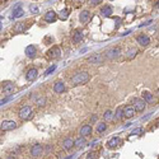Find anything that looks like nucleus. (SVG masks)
<instances>
[{"label": "nucleus", "instance_id": "1", "mask_svg": "<svg viewBox=\"0 0 159 159\" xmlns=\"http://www.w3.org/2000/svg\"><path fill=\"white\" fill-rule=\"evenodd\" d=\"M89 80V74L87 71H80L78 73L73 79H71V83L73 85H79V84H84Z\"/></svg>", "mask_w": 159, "mask_h": 159}, {"label": "nucleus", "instance_id": "2", "mask_svg": "<svg viewBox=\"0 0 159 159\" xmlns=\"http://www.w3.org/2000/svg\"><path fill=\"white\" fill-rule=\"evenodd\" d=\"M32 116H33V108L31 106H24L19 111V117L22 120H29Z\"/></svg>", "mask_w": 159, "mask_h": 159}, {"label": "nucleus", "instance_id": "3", "mask_svg": "<svg viewBox=\"0 0 159 159\" xmlns=\"http://www.w3.org/2000/svg\"><path fill=\"white\" fill-rule=\"evenodd\" d=\"M32 22H19L14 26V32H17V33H22V32H24L26 29L29 28V26H31Z\"/></svg>", "mask_w": 159, "mask_h": 159}, {"label": "nucleus", "instance_id": "4", "mask_svg": "<svg viewBox=\"0 0 159 159\" xmlns=\"http://www.w3.org/2000/svg\"><path fill=\"white\" fill-rule=\"evenodd\" d=\"M60 54H61V51H60L59 46H54L46 52V56H47V59H57V57H60Z\"/></svg>", "mask_w": 159, "mask_h": 159}, {"label": "nucleus", "instance_id": "5", "mask_svg": "<svg viewBox=\"0 0 159 159\" xmlns=\"http://www.w3.org/2000/svg\"><path fill=\"white\" fill-rule=\"evenodd\" d=\"M0 127H1V131H8V130H13V129L17 127V124H15L14 121H9V120H5V121L1 122Z\"/></svg>", "mask_w": 159, "mask_h": 159}, {"label": "nucleus", "instance_id": "6", "mask_svg": "<svg viewBox=\"0 0 159 159\" xmlns=\"http://www.w3.org/2000/svg\"><path fill=\"white\" fill-rule=\"evenodd\" d=\"M132 103H134V108H135V111L141 112L142 109L145 108V101L144 99H140V98H134Z\"/></svg>", "mask_w": 159, "mask_h": 159}, {"label": "nucleus", "instance_id": "7", "mask_svg": "<svg viewBox=\"0 0 159 159\" xmlns=\"http://www.w3.org/2000/svg\"><path fill=\"white\" fill-rule=\"evenodd\" d=\"M43 152V146L41 144H34L33 146L31 148V155L32 157H38V155H41Z\"/></svg>", "mask_w": 159, "mask_h": 159}, {"label": "nucleus", "instance_id": "8", "mask_svg": "<svg viewBox=\"0 0 159 159\" xmlns=\"http://www.w3.org/2000/svg\"><path fill=\"white\" fill-rule=\"evenodd\" d=\"M102 61H103V55H101V54H95L88 59L89 64H101Z\"/></svg>", "mask_w": 159, "mask_h": 159}, {"label": "nucleus", "instance_id": "9", "mask_svg": "<svg viewBox=\"0 0 159 159\" xmlns=\"http://www.w3.org/2000/svg\"><path fill=\"white\" fill-rule=\"evenodd\" d=\"M83 37H84V33L80 31V29H75V31H74V33H73L74 43H79L81 40H83Z\"/></svg>", "mask_w": 159, "mask_h": 159}, {"label": "nucleus", "instance_id": "10", "mask_svg": "<svg viewBox=\"0 0 159 159\" xmlns=\"http://www.w3.org/2000/svg\"><path fill=\"white\" fill-rule=\"evenodd\" d=\"M119 55H120V48L116 47V48H111L109 51H107L106 57L107 59H109V60H112V59H115V57H117Z\"/></svg>", "mask_w": 159, "mask_h": 159}, {"label": "nucleus", "instance_id": "11", "mask_svg": "<svg viewBox=\"0 0 159 159\" xmlns=\"http://www.w3.org/2000/svg\"><path fill=\"white\" fill-rule=\"evenodd\" d=\"M136 41H138V43H140L141 46H148V45H149V42H150L149 37H148V36H145V34H140V36H138Z\"/></svg>", "mask_w": 159, "mask_h": 159}, {"label": "nucleus", "instance_id": "12", "mask_svg": "<svg viewBox=\"0 0 159 159\" xmlns=\"http://www.w3.org/2000/svg\"><path fill=\"white\" fill-rule=\"evenodd\" d=\"M45 21L47 22V23H54V22L56 21V13L52 12V10L47 12L46 15H45Z\"/></svg>", "mask_w": 159, "mask_h": 159}, {"label": "nucleus", "instance_id": "13", "mask_svg": "<svg viewBox=\"0 0 159 159\" xmlns=\"http://www.w3.org/2000/svg\"><path fill=\"white\" fill-rule=\"evenodd\" d=\"M75 145V141L73 140V139H70V138H68V139H65L64 142H62V148H64L65 150H69L71 149V148Z\"/></svg>", "mask_w": 159, "mask_h": 159}, {"label": "nucleus", "instance_id": "14", "mask_svg": "<svg viewBox=\"0 0 159 159\" xmlns=\"http://www.w3.org/2000/svg\"><path fill=\"white\" fill-rule=\"evenodd\" d=\"M1 90L4 93H10V92H13V90H14V85H13V83H9V81H7V83H3Z\"/></svg>", "mask_w": 159, "mask_h": 159}, {"label": "nucleus", "instance_id": "15", "mask_svg": "<svg viewBox=\"0 0 159 159\" xmlns=\"http://www.w3.org/2000/svg\"><path fill=\"white\" fill-rule=\"evenodd\" d=\"M90 134H92V126H89V125H84L83 127L80 129V135L83 136H89Z\"/></svg>", "mask_w": 159, "mask_h": 159}, {"label": "nucleus", "instance_id": "16", "mask_svg": "<svg viewBox=\"0 0 159 159\" xmlns=\"http://www.w3.org/2000/svg\"><path fill=\"white\" fill-rule=\"evenodd\" d=\"M134 115H135V108L134 107H126L124 109V117H126V119H131Z\"/></svg>", "mask_w": 159, "mask_h": 159}, {"label": "nucleus", "instance_id": "17", "mask_svg": "<svg viewBox=\"0 0 159 159\" xmlns=\"http://www.w3.org/2000/svg\"><path fill=\"white\" fill-rule=\"evenodd\" d=\"M120 142H121V140H120V138H113V139H111L108 142H107V146L109 148V149H113V148H116V146H119L120 145Z\"/></svg>", "mask_w": 159, "mask_h": 159}, {"label": "nucleus", "instance_id": "18", "mask_svg": "<svg viewBox=\"0 0 159 159\" xmlns=\"http://www.w3.org/2000/svg\"><path fill=\"white\" fill-rule=\"evenodd\" d=\"M65 90V84L62 81H57V83L54 84V92L56 93H62Z\"/></svg>", "mask_w": 159, "mask_h": 159}, {"label": "nucleus", "instance_id": "19", "mask_svg": "<svg viewBox=\"0 0 159 159\" xmlns=\"http://www.w3.org/2000/svg\"><path fill=\"white\" fill-rule=\"evenodd\" d=\"M79 19H80L81 23H88L89 19H90V14L89 12H87V10H84V12L80 13V15H79Z\"/></svg>", "mask_w": 159, "mask_h": 159}, {"label": "nucleus", "instance_id": "20", "mask_svg": "<svg viewBox=\"0 0 159 159\" xmlns=\"http://www.w3.org/2000/svg\"><path fill=\"white\" fill-rule=\"evenodd\" d=\"M27 80H34L36 78H37V70L36 69H29L28 71H27V75H26Z\"/></svg>", "mask_w": 159, "mask_h": 159}, {"label": "nucleus", "instance_id": "21", "mask_svg": "<svg viewBox=\"0 0 159 159\" xmlns=\"http://www.w3.org/2000/svg\"><path fill=\"white\" fill-rule=\"evenodd\" d=\"M26 54H27V56L33 57L36 55V47H34V46H32V45L27 46V47H26Z\"/></svg>", "mask_w": 159, "mask_h": 159}, {"label": "nucleus", "instance_id": "22", "mask_svg": "<svg viewBox=\"0 0 159 159\" xmlns=\"http://www.w3.org/2000/svg\"><path fill=\"white\" fill-rule=\"evenodd\" d=\"M101 13H102V15H105V17H109V15L112 14V8L109 7V5H106V7L102 8Z\"/></svg>", "mask_w": 159, "mask_h": 159}, {"label": "nucleus", "instance_id": "23", "mask_svg": "<svg viewBox=\"0 0 159 159\" xmlns=\"http://www.w3.org/2000/svg\"><path fill=\"white\" fill-rule=\"evenodd\" d=\"M23 14H24L23 9H15V10H13L12 18H21V17H23Z\"/></svg>", "mask_w": 159, "mask_h": 159}, {"label": "nucleus", "instance_id": "24", "mask_svg": "<svg viewBox=\"0 0 159 159\" xmlns=\"http://www.w3.org/2000/svg\"><path fill=\"white\" fill-rule=\"evenodd\" d=\"M142 98L145 102H153V95L149 92H142Z\"/></svg>", "mask_w": 159, "mask_h": 159}, {"label": "nucleus", "instance_id": "25", "mask_svg": "<svg viewBox=\"0 0 159 159\" xmlns=\"http://www.w3.org/2000/svg\"><path fill=\"white\" fill-rule=\"evenodd\" d=\"M107 130V125H106V122H101V124H98L97 126V132H105V131Z\"/></svg>", "mask_w": 159, "mask_h": 159}, {"label": "nucleus", "instance_id": "26", "mask_svg": "<svg viewBox=\"0 0 159 159\" xmlns=\"http://www.w3.org/2000/svg\"><path fill=\"white\" fill-rule=\"evenodd\" d=\"M136 54H138V50H136V48H130V50H129V52H127V55H126V57L130 60V59H132V57H135Z\"/></svg>", "mask_w": 159, "mask_h": 159}, {"label": "nucleus", "instance_id": "27", "mask_svg": "<svg viewBox=\"0 0 159 159\" xmlns=\"http://www.w3.org/2000/svg\"><path fill=\"white\" fill-rule=\"evenodd\" d=\"M83 145H85V139H84L83 136L75 140V146H76V148H81Z\"/></svg>", "mask_w": 159, "mask_h": 159}, {"label": "nucleus", "instance_id": "28", "mask_svg": "<svg viewBox=\"0 0 159 159\" xmlns=\"http://www.w3.org/2000/svg\"><path fill=\"white\" fill-rule=\"evenodd\" d=\"M68 17H69V10H61V12L59 13V18L62 19V21H64V19H66Z\"/></svg>", "mask_w": 159, "mask_h": 159}, {"label": "nucleus", "instance_id": "29", "mask_svg": "<svg viewBox=\"0 0 159 159\" xmlns=\"http://www.w3.org/2000/svg\"><path fill=\"white\" fill-rule=\"evenodd\" d=\"M122 117H124V108L120 107V108L117 109V112H116V119L120 120V119H122Z\"/></svg>", "mask_w": 159, "mask_h": 159}, {"label": "nucleus", "instance_id": "30", "mask_svg": "<svg viewBox=\"0 0 159 159\" xmlns=\"http://www.w3.org/2000/svg\"><path fill=\"white\" fill-rule=\"evenodd\" d=\"M55 69H56V65H52V66H51V68H48V69L45 71V75H50V74L52 73V71H54Z\"/></svg>", "mask_w": 159, "mask_h": 159}, {"label": "nucleus", "instance_id": "31", "mask_svg": "<svg viewBox=\"0 0 159 159\" xmlns=\"http://www.w3.org/2000/svg\"><path fill=\"white\" fill-rule=\"evenodd\" d=\"M144 132V130L142 129H135V130L131 132V135H140V134Z\"/></svg>", "mask_w": 159, "mask_h": 159}, {"label": "nucleus", "instance_id": "32", "mask_svg": "<svg viewBox=\"0 0 159 159\" xmlns=\"http://www.w3.org/2000/svg\"><path fill=\"white\" fill-rule=\"evenodd\" d=\"M103 117H105L106 120H111L112 119V112L111 111H106L105 115H103Z\"/></svg>", "mask_w": 159, "mask_h": 159}, {"label": "nucleus", "instance_id": "33", "mask_svg": "<svg viewBox=\"0 0 159 159\" xmlns=\"http://www.w3.org/2000/svg\"><path fill=\"white\" fill-rule=\"evenodd\" d=\"M36 103H37L38 106H43L46 103V99H45V98H38V99L36 101Z\"/></svg>", "mask_w": 159, "mask_h": 159}, {"label": "nucleus", "instance_id": "34", "mask_svg": "<svg viewBox=\"0 0 159 159\" xmlns=\"http://www.w3.org/2000/svg\"><path fill=\"white\" fill-rule=\"evenodd\" d=\"M87 159H97V153H89Z\"/></svg>", "mask_w": 159, "mask_h": 159}, {"label": "nucleus", "instance_id": "35", "mask_svg": "<svg viewBox=\"0 0 159 159\" xmlns=\"http://www.w3.org/2000/svg\"><path fill=\"white\" fill-rule=\"evenodd\" d=\"M89 3H90V5L94 7V5H98L99 3H102V1H101V0H92V1H89Z\"/></svg>", "mask_w": 159, "mask_h": 159}, {"label": "nucleus", "instance_id": "36", "mask_svg": "<svg viewBox=\"0 0 159 159\" xmlns=\"http://www.w3.org/2000/svg\"><path fill=\"white\" fill-rule=\"evenodd\" d=\"M31 12L37 13V12H38V8H37V7H33V5H32V7H31Z\"/></svg>", "mask_w": 159, "mask_h": 159}, {"label": "nucleus", "instance_id": "37", "mask_svg": "<svg viewBox=\"0 0 159 159\" xmlns=\"http://www.w3.org/2000/svg\"><path fill=\"white\" fill-rule=\"evenodd\" d=\"M155 8H159V1L157 3V4H155Z\"/></svg>", "mask_w": 159, "mask_h": 159}, {"label": "nucleus", "instance_id": "38", "mask_svg": "<svg viewBox=\"0 0 159 159\" xmlns=\"http://www.w3.org/2000/svg\"><path fill=\"white\" fill-rule=\"evenodd\" d=\"M65 159H71V157H68V158H65Z\"/></svg>", "mask_w": 159, "mask_h": 159}]
</instances>
